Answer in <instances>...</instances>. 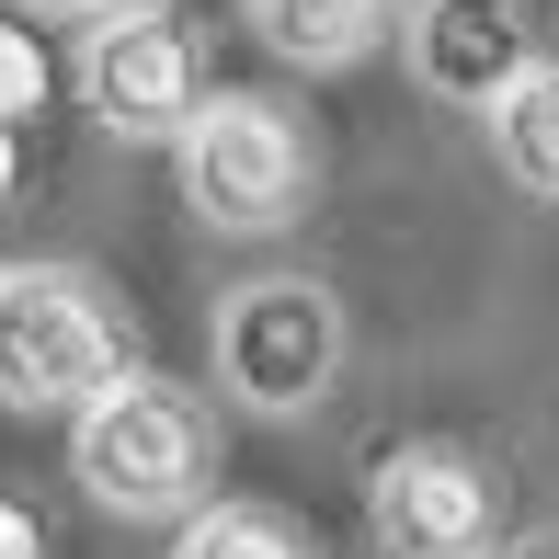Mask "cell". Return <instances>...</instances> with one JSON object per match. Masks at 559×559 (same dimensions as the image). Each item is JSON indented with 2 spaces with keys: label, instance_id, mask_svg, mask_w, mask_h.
<instances>
[{
  "label": "cell",
  "instance_id": "1",
  "mask_svg": "<svg viewBox=\"0 0 559 559\" xmlns=\"http://www.w3.org/2000/svg\"><path fill=\"white\" fill-rule=\"evenodd\" d=\"M126 377V332L81 263H0V400L81 423Z\"/></svg>",
  "mask_w": 559,
  "mask_h": 559
},
{
  "label": "cell",
  "instance_id": "2",
  "mask_svg": "<svg viewBox=\"0 0 559 559\" xmlns=\"http://www.w3.org/2000/svg\"><path fill=\"white\" fill-rule=\"evenodd\" d=\"M206 400L171 389V377L126 366L104 400L81 412V435H69V468H81V491L104 502V514H194V491H206Z\"/></svg>",
  "mask_w": 559,
  "mask_h": 559
},
{
  "label": "cell",
  "instance_id": "3",
  "mask_svg": "<svg viewBox=\"0 0 559 559\" xmlns=\"http://www.w3.org/2000/svg\"><path fill=\"white\" fill-rule=\"evenodd\" d=\"M171 148H183L194 217L228 228V240H263V228H286L309 206V138H297V115L263 104V92H206V115Z\"/></svg>",
  "mask_w": 559,
  "mask_h": 559
},
{
  "label": "cell",
  "instance_id": "4",
  "mask_svg": "<svg viewBox=\"0 0 559 559\" xmlns=\"http://www.w3.org/2000/svg\"><path fill=\"white\" fill-rule=\"evenodd\" d=\"M217 377L251 412H320L343 377V309L309 274H263L217 309Z\"/></svg>",
  "mask_w": 559,
  "mask_h": 559
},
{
  "label": "cell",
  "instance_id": "5",
  "mask_svg": "<svg viewBox=\"0 0 559 559\" xmlns=\"http://www.w3.org/2000/svg\"><path fill=\"white\" fill-rule=\"evenodd\" d=\"M81 104H92L104 138H183V126L206 115V58H194V35L160 0L104 12L92 46H81Z\"/></svg>",
  "mask_w": 559,
  "mask_h": 559
},
{
  "label": "cell",
  "instance_id": "6",
  "mask_svg": "<svg viewBox=\"0 0 559 559\" xmlns=\"http://www.w3.org/2000/svg\"><path fill=\"white\" fill-rule=\"evenodd\" d=\"M366 525L389 559H479L502 548V491L468 445H389L366 468Z\"/></svg>",
  "mask_w": 559,
  "mask_h": 559
},
{
  "label": "cell",
  "instance_id": "7",
  "mask_svg": "<svg viewBox=\"0 0 559 559\" xmlns=\"http://www.w3.org/2000/svg\"><path fill=\"white\" fill-rule=\"evenodd\" d=\"M525 69H548L525 0H423V12H412V81L435 92V104L491 115Z\"/></svg>",
  "mask_w": 559,
  "mask_h": 559
},
{
  "label": "cell",
  "instance_id": "8",
  "mask_svg": "<svg viewBox=\"0 0 559 559\" xmlns=\"http://www.w3.org/2000/svg\"><path fill=\"white\" fill-rule=\"evenodd\" d=\"M377 23H389V0H251V35H263L286 69H343V58H366Z\"/></svg>",
  "mask_w": 559,
  "mask_h": 559
},
{
  "label": "cell",
  "instance_id": "9",
  "mask_svg": "<svg viewBox=\"0 0 559 559\" xmlns=\"http://www.w3.org/2000/svg\"><path fill=\"white\" fill-rule=\"evenodd\" d=\"M491 160L514 171L525 194H548V206H559V58L525 69V81L491 104Z\"/></svg>",
  "mask_w": 559,
  "mask_h": 559
},
{
  "label": "cell",
  "instance_id": "10",
  "mask_svg": "<svg viewBox=\"0 0 559 559\" xmlns=\"http://www.w3.org/2000/svg\"><path fill=\"white\" fill-rule=\"evenodd\" d=\"M171 559H309V537L286 514H263V502H194L171 525Z\"/></svg>",
  "mask_w": 559,
  "mask_h": 559
},
{
  "label": "cell",
  "instance_id": "11",
  "mask_svg": "<svg viewBox=\"0 0 559 559\" xmlns=\"http://www.w3.org/2000/svg\"><path fill=\"white\" fill-rule=\"evenodd\" d=\"M46 81H58V58H46L35 23H0V126L46 115Z\"/></svg>",
  "mask_w": 559,
  "mask_h": 559
},
{
  "label": "cell",
  "instance_id": "12",
  "mask_svg": "<svg viewBox=\"0 0 559 559\" xmlns=\"http://www.w3.org/2000/svg\"><path fill=\"white\" fill-rule=\"evenodd\" d=\"M0 559H46V537H35V514H23V502H0Z\"/></svg>",
  "mask_w": 559,
  "mask_h": 559
},
{
  "label": "cell",
  "instance_id": "13",
  "mask_svg": "<svg viewBox=\"0 0 559 559\" xmlns=\"http://www.w3.org/2000/svg\"><path fill=\"white\" fill-rule=\"evenodd\" d=\"M35 12H92L104 23V12H138V0H35Z\"/></svg>",
  "mask_w": 559,
  "mask_h": 559
},
{
  "label": "cell",
  "instance_id": "14",
  "mask_svg": "<svg viewBox=\"0 0 559 559\" xmlns=\"http://www.w3.org/2000/svg\"><path fill=\"white\" fill-rule=\"evenodd\" d=\"M12 171H23V138L0 126V206H12Z\"/></svg>",
  "mask_w": 559,
  "mask_h": 559
},
{
  "label": "cell",
  "instance_id": "15",
  "mask_svg": "<svg viewBox=\"0 0 559 559\" xmlns=\"http://www.w3.org/2000/svg\"><path fill=\"white\" fill-rule=\"evenodd\" d=\"M479 559H559V548H479Z\"/></svg>",
  "mask_w": 559,
  "mask_h": 559
}]
</instances>
